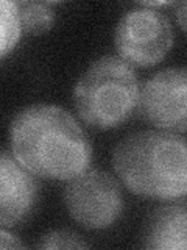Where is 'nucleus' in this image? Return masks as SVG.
<instances>
[{
  "label": "nucleus",
  "instance_id": "obj_1",
  "mask_svg": "<svg viewBox=\"0 0 187 250\" xmlns=\"http://www.w3.org/2000/svg\"><path fill=\"white\" fill-rule=\"evenodd\" d=\"M11 152L30 174L64 180L83 174L92 161V147L75 117L56 105H30L10 125Z\"/></svg>",
  "mask_w": 187,
  "mask_h": 250
},
{
  "label": "nucleus",
  "instance_id": "obj_3",
  "mask_svg": "<svg viewBox=\"0 0 187 250\" xmlns=\"http://www.w3.org/2000/svg\"><path fill=\"white\" fill-rule=\"evenodd\" d=\"M139 78L114 55L94 61L74 88V104L84 124L111 130L127 122L139 105Z\"/></svg>",
  "mask_w": 187,
  "mask_h": 250
},
{
  "label": "nucleus",
  "instance_id": "obj_2",
  "mask_svg": "<svg viewBox=\"0 0 187 250\" xmlns=\"http://www.w3.org/2000/svg\"><path fill=\"white\" fill-rule=\"evenodd\" d=\"M187 148L176 133H132L117 144L112 164L125 188L140 197L183 199L187 191Z\"/></svg>",
  "mask_w": 187,
  "mask_h": 250
},
{
  "label": "nucleus",
  "instance_id": "obj_9",
  "mask_svg": "<svg viewBox=\"0 0 187 250\" xmlns=\"http://www.w3.org/2000/svg\"><path fill=\"white\" fill-rule=\"evenodd\" d=\"M19 11V22L22 31L30 35H41L50 30L55 23V2H31L20 0L16 2Z\"/></svg>",
  "mask_w": 187,
  "mask_h": 250
},
{
  "label": "nucleus",
  "instance_id": "obj_8",
  "mask_svg": "<svg viewBox=\"0 0 187 250\" xmlns=\"http://www.w3.org/2000/svg\"><path fill=\"white\" fill-rule=\"evenodd\" d=\"M186 203H171L154 211L144 233V246L151 250H186Z\"/></svg>",
  "mask_w": 187,
  "mask_h": 250
},
{
  "label": "nucleus",
  "instance_id": "obj_7",
  "mask_svg": "<svg viewBox=\"0 0 187 250\" xmlns=\"http://www.w3.org/2000/svg\"><path fill=\"white\" fill-rule=\"evenodd\" d=\"M37 183L33 174L14 158L0 152V227H14L33 213Z\"/></svg>",
  "mask_w": 187,
  "mask_h": 250
},
{
  "label": "nucleus",
  "instance_id": "obj_11",
  "mask_svg": "<svg viewBox=\"0 0 187 250\" xmlns=\"http://www.w3.org/2000/svg\"><path fill=\"white\" fill-rule=\"evenodd\" d=\"M37 247L41 249H86L89 247L78 234L67 230H53L47 233L39 242Z\"/></svg>",
  "mask_w": 187,
  "mask_h": 250
},
{
  "label": "nucleus",
  "instance_id": "obj_12",
  "mask_svg": "<svg viewBox=\"0 0 187 250\" xmlns=\"http://www.w3.org/2000/svg\"><path fill=\"white\" fill-rule=\"evenodd\" d=\"M23 244L11 233L0 230V249H22Z\"/></svg>",
  "mask_w": 187,
  "mask_h": 250
},
{
  "label": "nucleus",
  "instance_id": "obj_10",
  "mask_svg": "<svg viewBox=\"0 0 187 250\" xmlns=\"http://www.w3.org/2000/svg\"><path fill=\"white\" fill-rule=\"evenodd\" d=\"M20 35L18 5L13 0H0V58L13 52Z\"/></svg>",
  "mask_w": 187,
  "mask_h": 250
},
{
  "label": "nucleus",
  "instance_id": "obj_6",
  "mask_svg": "<svg viewBox=\"0 0 187 250\" xmlns=\"http://www.w3.org/2000/svg\"><path fill=\"white\" fill-rule=\"evenodd\" d=\"M137 106L158 130L183 135L187 124L186 69L168 67L154 74L140 89Z\"/></svg>",
  "mask_w": 187,
  "mask_h": 250
},
{
  "label": "nucleus",
  "instance_id": "obj_13",
  "mask_svg": "<svg viewBox=\"0 0 187 250\" xmlns=\"http://www.w3.org/2000/svg\"><path fill=\"white\" fill-rule=\"evenodd\" d=\"M176 14H178L179 25H181V28H183V30H186V21H184V16H186V2H181V3L178 5Z\"/></svg>",
  "mask_w": 187,
  "mask_h": 250
},
{
  "label": "nucleus",
  "instance_id": "obj_5",
  "mask_svg": "<svg viewBox=\"0 0 187 250\" xmlns=\"http://www.w3.org/2000/svg\"><path fill=\"white\" fill-rule=\"evenodd\" d=\"M64 202L70 217L88 230L112 227L123 213L120 185L108 172L88 169L69 180Z\"/></svg>",
  "mask_w": 187,
  "mask_h": 250
},
{
  "label": "nucleus",
  "instance_id": "obj_4",
  "mask_svg": "<svg viewBox=\"0 0 187 250\" xmlns=\"http://www.w3.org/2000/svg\"><path fill=\"white\" fill-rule=\"evenodd\" d=\"M114 42L119 58L131 67L156 66L167 57L173 44L170 21L156 8H132L117 23Z\"/></svg>",
  "mask_w": 187,
  "mask_h": 250
}]
</instances>
